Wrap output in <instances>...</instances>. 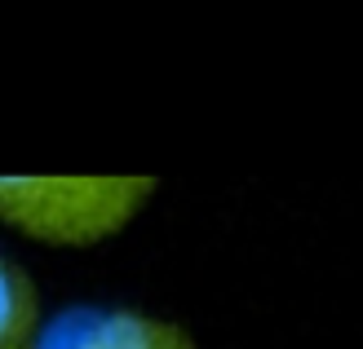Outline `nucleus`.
I'll list each match as a JSON object with an SVG mask.
<instances>
[{"label":"nucleus","mask_w":363,"mask_h":349,"mask_svg":"<svg viewBox=\"0 0 363 349\" xmlns=\"http://www.w3.org/2000/svg\"><path fill=\"white\" fill-rule=\"evenodd\" d=\"M35 287L13 256L0 252V349H35Z\"/></svg>","instance_id":"3"},{"label":"nucleus","mask_w":363,"mask_h":349,"mask_svg":"<svg viewBox=\"0 0 363 349\" xmlns=\"http://www.w3.org/2000/svg\"><path fill=\"white\" fill-rule=\"evenodd\" d=\"M35 349H195V341L129 305H67L40 327Z\"/></svg>","instance_id":"2"},{"label":"nucleus","mask_w":363,"mask_h":349,"mask_svg":"<svg viewBox=\"0 0 363 349\" xmlns=\"http://www.w3.org/2000/svg\"><path fill=\"white\" fill-rule=\"evenodd\" d=\"M155 177H13L0 173V222L45 244H98L147 204Z\"/></svg>","instance_id":"1"}]
</instances>
